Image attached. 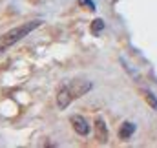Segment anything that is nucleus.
<instances>
[{"label": "nucleus", "mask_w": 157, "mask_h": 148, "mask_svg": "<svg viewBox=\"0 0 157 148\" xmlns=\"http://www.w3.org/2000/svg\"><path fill=\"white\" fill-rule=\"evenodd\" d=\"M91 88H93V84H91L90 80H71L70 84H66V86H62V88L59 90V93H57V106H59L60 110L68 108L73 99L82 97V95L88 93Z\"/></svg>", "instance_id": "f257e3e1"}, {"label": "nucleus", "mask_w": 157, "mask_h": 148, "mask_svg": "<svg viewBox=\"0 0 157 148\" xmlns=\"http://www.w3.org/2000/svg\"><path fill=\"white\" fill-rule=\"evenodd\" d=\"M40 24V20H29V22H24L9 31H6L4 35H0V53H4L6 49H9L11 46H15L17 42H20L24 37H28L33 29H37Z\"/></svg>", "instance_id": "f03ea898"}, {"label": "nucleus", "mask_w": 157, "mask_h": 148, "mask_svg": "<svg viewBox=\"0 0 157 148\" xmlns=\"http://www.w3.org/2000/svg\"><path fill=\"white\" fill-rule=\"evenodd\" d=\"M70 123H71L73 130L77 132L78 135H82V137H86V135L91 132V126L88 124V121H86L82 115H71V117H70Z\"/></svg>", "instance_id": "7ed1b4c3"}, {"label": "nucleus", "mask_w": 157, "mask_h": 148, "mask_svg": "<svg viewBox=\"0 0 157 148\" xmlns=\"http://www.w3.org/2000/svg\"><path fill=\"white\" fill-rule=\"evenodd\" d=\"M93 128H95V137H97V141H99V143H106V141H108V126H106V123H104L102 119H97Z\"/></svg>", "instance_id": "20e7f679"}, {"label": "nucleus", "mask_w": 157, "mask_h": 148, "mask_svg": "<svg viewBox=\"0 0 157 148\" xmlns=\"http://www.w3.org/2000/svg\"><path fill=\"white\" fill-rule=\"evenodd\" d=\"M135 128H137V126H135L133 123H130V121H128V123H124V124L119 128V137H121V139H124V141H126V139H130V137L133 135Z\"/></svg>", "instance_id": "39448f33"}, {"label": "nucleus", "mask_w": 157, "mask_h": 148, "mask_svg": "<svg viewBox=\"0 0 157 148\" xmlns=\"http://www.w3.org/2000/svg\"><path fill=\"white\" fill-rule=\"evenodd\" d=\"M90 29H91V33H93V35H99V33L104 29V22H102L101 18H97V20H93V22H91V28H90Z\"/></svg>", "instance_id": "423d86ee"}, {"label": "nucleus", "mask_w": 157, "mask_h": 148, "mask_svg": "<svg viewBox=\"0 0 157 148\" xmlns=\"http://www.w3.org/2000/svg\"><path fill=\"white\" fill-rule=\"evenodd\" d=\"M143 95H144V99L148 101V104L152 106V108H155L157 110V99L154 93H150V92H146V90H143Z\"/></svg>", "instance_id": "0eeeda50"}, {"label": "nucleus", "mask_w": 157, "mask_h": 148, "mask_svg": "<svg viewBox=\"0 0 157 148\" xmlns=\"http://www.w3.org/2000/svg\"><path fill=\"white\" fill-rule=\"evenodd\" d=\"M78 4H80V6H84L86 9H91V11H95V9H97V6H95V2H93V0H78Z\"/></svg>", "instance_id": "6e6552de"}]
</instances>
